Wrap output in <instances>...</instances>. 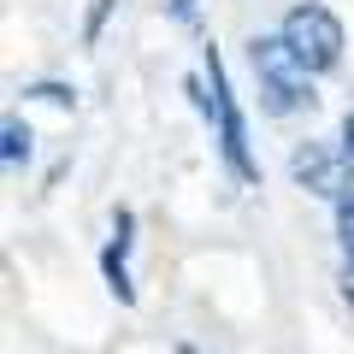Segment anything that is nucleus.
I'll list each match as a JSON object with an SVG mask.
<instances>
[{"label":"nucleus","instance_id":"nucleus-10","mask_svg":"<svg viewBox=\"0 0 354 354\" xmlns=\"http://www.w3.org/2000/svg\"><path fill=\"white\" fill-rule=\"evenodd\" d=\"M195 6H201V0H165V12H171V24H195Z\"/></svg>","mask_w":354,"mask_h":354},{"label":"nucleus","instance_id":"nucleus-12","mask_svg":"<svg viewBox=\"0 0 354 354\" xmlns=\"http://www.w3.org/2000/svg\"><path fill=\"white\" fill-rule=\"evenodd\" d=\"M342 301L354 307V266H342Z\"/></svg>","mask_w":354,"mask_h":354},{"label":"nucleus","instance_id":"nucleus-1","mask_svg":"<svg viewBox=\"0 0 354 354\" xmlns=\"http://www.w3.org/2000/svg\"><path fill=\"white\" fill-rule=\"evenodd\" d=\"M201 77H207V95H213L207 124H213V136H218L225 171L236 177V183H260V160H254V148H248V118H242V101H236V88H230V71H225V59H218V48H201Z\"/></svg>","mask_w":354,"mask_h":354},{"label":"nucleus","instance_id":"nucleus-2","mask_svg":"<svg viewBox=\"0 0 354 354\" xmlns=\"http://www.w3.org/2000/svg\"><path fill=\"white\" fill-rule=\"evenodd\" d=\"M248 65H254V83H260V106L272 118H290V113H313V71L283 48V36H254L248 41Z\"/></svg>","mask_w":354,"mask_h":354},{"label":"nucleus","instance_id":"nucleus-9","mask_svg":"<svg viewBox=\"0 0 354 354\" xmlns=\"http://www.w3.org/2000/svg\"><path fill=\"white\" fill-rule=\"evenodd\" d=\"M118 12V0H95V6H88V18H83V48H95V41L106 36V18Z\"/></svg>","mask_w":354,"mask_h":354},{"label":"nucleus","instance_id":"nucleus-11","mask_svg":"<svg viewBox=\"0 0 354 354\" xmlns=\"http://www.w3.org/2000/svg\"><path fill=\"white\" fill-rule=\"evenodd\" d=\"M337 148H342V153H348V165H354V113H348V118H342V130H337Z\"/></svg>","mask_w":354,"mask_h":354},{"label":"nucleus","instance_id":"nucleus-8","mask_svg":"<svg viewBox=\"0 0 354 354\" xmlns=\"http://www.w3.org/2000/svg\"><path fill=\"white\" fill-rule=\"evenodd\" d=\"M337 242H342V266H354V189L337 201Z\"/></svg>","mask_w":354,"mask_h":354},{"label":"nucleus","instance_id":"nucleus-7","mask_svg":"<svg viewBox=\"0 0 354 354\" xmlns=\"http://www.w3.org/2000/svg\"><path fill=\"white\" fill-rule=\"evenodd\" d=\"M18 95H24V101H48V106H65V113L77 106V88H71V83H24Z\"/></svg>","mask_w":354,"mask_h":354},{"label":"nucleus","instance_id":"nucleus-3","mask_svg":"<svg viewBox=\"0 0 354 354\" xmlns=\"http://www.w3.org/2000/svg\"><path fill=\"white\" fill-rule=\"evenodd\" d=\"M278 36H283V48H290L313 77L337 71V65H342V48H348V41H342V18L330 12L325 0H301V6H290L283 24H278Z\"/></svg>","mask_w":354,"mask_h":354},{"label":"nucleus","instance_id":"nucleus-4","mask_svg":"<svg viewBox=\"0 0 354 354\" xmlns=\"http://www.w3.org/2000/svg\"><path fill=\"white\" fill-rule=\"evenodd\" d=\"M290 177H295V189L319 195V201H330V207L354 189L348 153H342V148H325V142H301V148L290 153Z\"/></svg>","mask_w":354,"mask_h":354},{"label":"nucleus","instance_id":"nucleus-5","mask_svg":"<svg viewBox=\"0 0 354 354\" xmlns=\"http://www.w3.org/2000/svg\"><path fill=\"white\" fill-rule=\"evenodd\" d=\"M130 248H136V213H130V207H113V236H106V248H101V278H106V290H113L118 307H136Z\"/></svg>","mask_w":354,"mask_h":354},{"label":"nucleus","instance_id":"nucleus-13","mask_svg":"<svg viewBox=\"0 0 354 354\" xmlns=\"http://www.w3.org/2000/svg\"><path fill=\"white\" fill-rule=\"evenodd\" d=\"M177 354H201V348H195V342H183V348H177Z\"/></svg>","mask_w":354,"mask_h":354},{"label":"nucleus","instance_id":"nucleus-6","mask_svg":"<svg viewBox=\"0 0 354 354\" xmlns=\"http://www.w3.org/2000/svg\"><path fill=\"white\" fill-rule=\"evenodd\" d=\"M30 153H36V130H30L18 113H6L0 118V160H6V171L30 165Z\"/></svg>","mask_w":354,"mask_h":354}]
</instances>
